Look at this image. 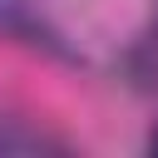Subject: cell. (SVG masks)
<instances>
[{"label": "cell", "mask_w": 158, "mask_h": 158, "mask_svg": "<svg viewBox=\"0 0 158 158\" xmlns=\"http://www.w3.org/2000/svg\"><path fill=\"white\" fill-rule=\"evenodd\" d=\"M153 148H158V133H153Z\"/></svg>", "instance_id": "6da1fadb"}]
</instances>
